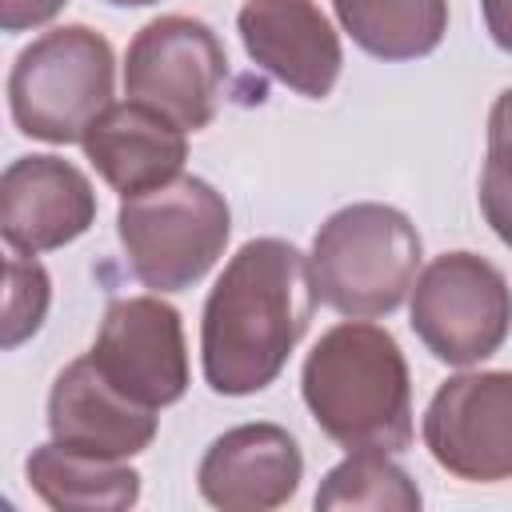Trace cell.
<instances>
[{
  "label": "cell",
  "mask_w": 512,
  "mask_h": 512,
  "mask_svg": "<svg viewBox=\"0 0 512 512\" xmlns=\"http://www.w3.org/2000/svg\"><path fill=\"white\" fill-rule=\"evenodd\" d=\"M48 300H52L48 272L32 256L12 252L4 260V336H0V344L20 348L28 336H36L44 324Z\"/></svg>",
  "instance_id": "obj_18"
},
{
  "label": "cell",
  "mask_w": 512,
  "mask_h": 512,
  "mask_svg": "<svg viewBox=\"0 0 512 512\" xmlns=\"http://www.w3.org/2000/svg\"><path fill=\"white\" fill-rule=\"evenodd\" d=\"M68 0H0V28L4 32H28L48 24Z\"/></svg>",
  "instance_id": "obj_20"
},
{
  "label": "cell",
  "mask_w": 512,
  "mask_h": 512,
  "mask_svg": "<svg viewBox=\"0 0 512 512\" xmlns=\"http://www.w3.org/2000/svg\"><path fill=\"white\" fill-rule=\"evenodd\" d=\"M480 208H484V220L492 224V232L512 248V168H500V164L484 160Z\"/></svg>",
  "instance_id": "obj_19"
},
{
  "label": "cell",
  "mask_w": 512,
  "mask_h": 512,
  "mask_svg": "<svg viewBox=\"0 0 512 512\" xmlns=\"http://www.w3.org/2000/svg\"><path fill=\"white\" fill-rule=\"evenodd\" d=\"M300 392L328 440L348 452L412 444V380L396 336L368 320L328 328L304 360Z\"/></svg>",
  "instance_id": "obj_2"
},
{
  "label": "cell",
  "mask_w": 512,
  "mask_h": 512,
  "mask_svg": "<svg viewBox=\"0 0 512 512\" xmlns=\"http://www.w3.org/2000/svg\"><path fill=\"white\" fill-rule=\"evenodd\" d=\"M84 156L100 172V180L128 196H144L180 176L188 160L184 128L144 100L108 104L84 132Z\"/></svg>",
  "instance_id": "obj_14"
},
{
  "label": "cell",
  "mask_w": 512,
  "mask_h": 512,
  "mask_svg": "<svg viewBox=\"0 0 512 512\" xmlns=\"http://www.w3.org/2000/svg\"><path fill=\"white\" fill-rule=\"evenodd\" d=\"M316 508H324V512H332V508L416 512L420 488L396 460H388V452L360 448V452H348V460H340L324 476V484L316 488Z\"/></svg>",
  "instance_id": "obj_17"
},
{
  "label": "cell",
  "mask_w": 512,
  "mask_h": 512,
  "mask_svg": "<svg viewBox=\"0 0 512 512\" xmlns=\"http://www.w3.org/2000/svg\"><path fill=\"white\" fill-rule=\"evenodd\" d=\"M244 52L284 88L324 100L336 88L344 52L316 0H244L236 16Z\"/></svg>",
  "instance_id": "obj_11"
},
{
  "label": "cell",
  "mask_w": 512,
  "mask_h": 512,
  "mask_svg": "<svg viewBox=\"0 0 512 512\" xmlns=\"http://www.w3.org/2000/svg\"><path fill=\"white\" fill-rule=\"evenodd\" d=\"M512 328V288L476 252L436 256L412 284V332L452 368L488 360Z\"/></svg>",
  "instance_id": "obj_6"
},
{
  "label": "cell",
  "mask_w": 512,
  "mask_h": 512,
  "mask_svg": "<svg viewBox=\"0 0 512 512\" xmlns=\"http://www.w3.org/2000/svg\"><path fill=\"white\" fill-rule=\"evenodd\" d=\"M48 432L68 452L128 460L156 440V408L128 400L100 376L92 356H80L52 380Z\"/></svg>",
  "instance_id": "obj_13"
},
{
  "label": "cell",
  "mask_w": 512,
  "mask_h": 512,
  "mask_svg": "<svg viewBox=\"0 0 512 512\" xmlns=\"http://www.w3.org/2000/svg\"><path fill=\"white\" fill-rule=\"evenodd\" d=\"M424 444L456 480H512V372H464L436 388Z\"/></svg>",
  "instance_id": "obj_9"
},
{
  "label": "cell",
  "mask_w": 512,
  "mask_h": 512,
  "mask_svg": "<svg viewBox=\"0 0 512 512\" xmlns=\"http://www.w3.org/2000/svg\"><path fill=\"white\" fill-rule=\"evenodd\" d=\"M108 4H120V8H144V4H160V0H108Z\"/></svg>",
  "instance_id": "obj_23"
},
{
  "label": "cell",
  "mask_w": 512,
  "mask_h": 512,
  "mask_svg": "<svg viewBox=\"0 0 512 512\" xmlns=\"http://www.w3.org/2000/svg\"><path fill=\"white\" fill-rule=\"evenodd\" d=\"M480 12H484L492 44L512 52V0H480Z\"/></svg>",
  "instance_id": "obj_22"
},
{
  "label": "cell",
  "mask_w": 512,
  "mask_h": 512,
  "mask_svg": "<svg viewBox=\"0 0 512 512\" xmlns=\"http://www.w3.org/2000/svg\"><path fill=\"white\" fill-rule=\"evenodd\" d=\"M96 220L88 176L60 156H20L0 176V236L12 252L36 256L72 244Z\"/></svg>",
  "instance_id": "obj_10"
},
{
  "label": "cell",
  "mask_w": 512,
  "mask_h": 512,
  "mask_svg": "<svg viewBox=\"0 0 512 512\" xmlns=\"http://www.w3.org/2000/svg\"><path fill=\"white\" fill-rule=\"evenodd\" d=\"M420 268V232L392 204H348L312 240L316 300L348 320H376L404 304Z\"/></svg>",
  "instance_id": "obj_3"
},
{
  "label": "cell",
  "mask_w": 512,
  "mask_h": 512,
  "mask_svg": "<svg viewBox=\"0 0 512 512\" xmlns=\"http://www.w3.org/2000/svg\"><path fill=\"white\" fill-rule=\"evenodd\" d=\"M304 456L280 424H240L216 436L196 468L200 496L220 512H272L296 496Z\"/></svg>",
  "instance_id": "obj_12"
},
{
  "label": "cell",
  "mask_w": 512,
  "mask_h": 512,
  "mask_svg": "<svg viewBox=\"0 0 512 512\" xmlns=\"http://www.w3.org/2000/svg\"><path fill=\"white\" fill-rule=\"evenodd\" d=\"M488 164L512 168V88L500 92L488 112Z\"/></svg>",
  "instance_id": "obj_21"
},
{
  "label": "cell",
  "mask_w": 512,
  "mask_h": 512,
  "mask_svg": "<svg viewBox=\"0 0 512 512\" xmlns=\"http://www.w3.org/2000/svg\"><path fill=\"white\" fill-rule=\"evenodd\" d=\"M340 28L376 60H420L448 32V0H332Z\"/></svg>",
  "instance_id": "obj_16"
},
{
  "label": "cell",
  "mask_w": 512,
  "mask_h": 512,
  "mask_svg": "<svg viewBox=\"0 0 512 512\" xmlns=\"http://www.w3.org/2000/svg\"><path fill=\"white\" fill-rule=\"evenodd\" d=\"M228 80L220 36L192 16H160L144 24L124 60V92L172 116L184 132L212 124Z\"/></svg>",
  "instance_id": "obj_7"
},
{
  "label": "cell",
  "mask_w": 512,
  "mask_h": 512,
  "mask_svg": "<svg viewBox=\"0 0 512 512\" xmlns=\"http://www.w3.org/2000/svg\"><path fill=\"white\" fill-rule=\"evenodd\" d=\"M32 492L56 512H120L140 500V472L120 460L80 456L52 444L32 448L28 464Z\"/></svg>",
  "instance_id": "obj_15"
},
{
  "label": "cell",
  "mask_w": 512,
  "mask_h": 512,
  "mask_svg": "<svg viewBox=\"0 0 512 512\" xmlns=\"http://www.w3.org/2000/svg\"><path fill=\"white\" fill-rule=\"evenodd\" d=\"M312 308V260L280 236L248 240L204 300L200 364L208 388L220 396L268 388L304 340Z\"/></svg>",
  "instance_id": "obj_1"
},
{
  "label": "cell",
  "mask_w": 512,
  "mask_h": 512,
  "mask_svg": "<svg viewBox=\"0 0 512 512\" xmlns=\"http://www.w3.org/2000/svg\"><path fill=\"white\" fill-rule=\"evenodd\" d=\"M116 56L88 24L36 36L8 72V108L24 136L44 144L84 140L88 124L112 104Z\"/></svg>",
  "instance_id": "obj_4"
},
{
  "label": "cell",
  "mask_w": 512,
  "mask_h": 512,
  "mask_svg": "<svg viewBox=\"0 0 512 512\" xmlns=\"http://www.w3.org/2000/svg\"><path fill=\"white\" fill-rule=\"evenodd\" d=\"M88 356L112 388L144 408H168L188 392L184 324L160 296L112 300Z\"/></svg>",
  "instance_id": "obj_8"
},
{
  "label": "cell",
  "mask_w": 512,
  "mask_h": 512,
  "mask_svg": "<svg viewBox=\"0 0 512 512\" xmlns=\"http://www.w3.org/2000/svg\"><path fill=\"white\" fill-rule=\"evenodd\" d=\"M232 212L200 176H176L164 188L128 196L116 212L132 276L152 292H184L224 256Z\"/></svg>",
  "instance_id": "obj_5"
}]
</instances>
